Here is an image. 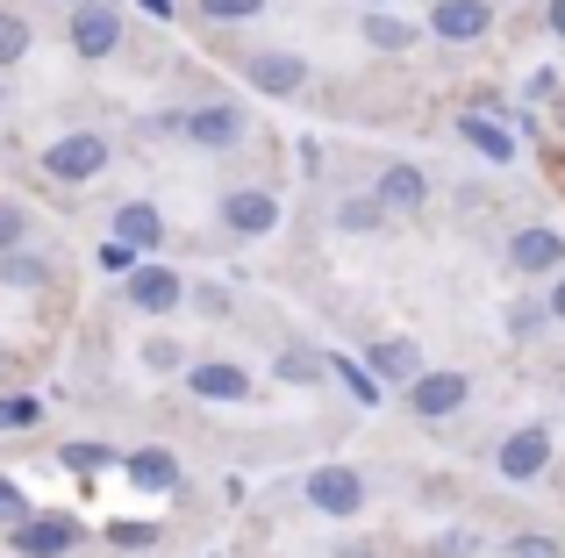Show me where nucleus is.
Listing matches in <instances>:
<instances>
[{
    "label": "nucleus",
    "instance_id": "20",
    "mask_svg": "<svg viewBox=\"0 0 565 558\" xmlns=\"http://www.w3.org/2000/svg\"><path fill=\"white\" fill-rule=\"evenodd\" d=\"M337 229H344V237H380L386 208H380L373 194H344V201H337Z\"/></svg>",
    "mask_w": 565,
    "mask_h": 558
},
{
    "label": "nucleus",
    "instance_id": "14",
    "mask_svg": "<svg viewBox=\"0 0 565 558\" xmlns=\"http://www.w3.org/2000/svg\"><path fill=\"white\" fill-rule=\"evenodd\" d=\"M122 287H129V308H143V315H172V308H186V279L172 266H137Z\"/></svg>",
    "mask_w": 565,
    "mask_h": 558
},
{
    "label": "nucleus",
    "instance_id": "22",
    "mask_svg": "<svg viewBox=\"0 0 565 558\" xmlns=\"http://www.w3.org/2000/svg\"><path fill=\"white\" fill-rule=\"evenodd\" d=\"M57 459H65L72 473L100 480V473H108V465H122V451H115V444H86V437H72V444H57Z\"/></svg>",
    "mask_w": 565,
    "mask_h": 558
},
{
    "label": "nucleus",
    "instance_id": "18",
    "mask_svg": "<svg viewBox=\"0 0 565 558\" xmlns=\"http://www.w3.org/2000/svg\"><path fill=\"white\" fill-rule=\"evenodd\" d=\"M51 279H57V258L43 244H22V251L0 258V287H14V293H43Z\"/></svg>",
    "mask_w": 565,
    "mask_h": 558
},
{
    "label": "nucleus",
    "instance_id": "27",
    "mask_svg": "<svg viewBox=\"0 0 565 558\" xmlns=\"http://www.w3.org/2000/svg\"><path fill=\"white\" fill-rule=\"evenodd\" d=\"M100 537H108L115 551H151V545H158V537H166V530H158V523H108V530H100Z\"/></svg>",
    "mask_w": 565,
    "mask_h": 558
},
{
    "label": "nucleus",
    "instance_id": "40",
    "mask_svg": "<svg viewBox=\"0 0 565 558\" xmlns=\"http://www.w3.org/2000/svg\"><path fill=\"white\" fill-rule=\"evenodd\" d=\"M544 22H552V36L565 43V0H552V14H544Z\"/></svg>",
    "mask_w": 565,
    "mask_h": 558
},
{
    "label": "nucleus",
    "instance_id": "34",
    "mask_svg": "<svg viewBox=\"0 0 565 558\" xmlns=\"http://www.w3.org/2000/svg\"><path fill=\"white\" fill-rule=\"evenodd\" d=\"M186 308H201V315H230V293H222V287H193Z\"/></svg>",
    "mask_w": 565,
    "mask_h": 558
},
{
    "label": "nucleus",
    "instance_id": "13",
    "mask_svg": "<svg viewBox=\"0 0 565 558\" xmlns=\"http://www.w3.org/2000/svg\"><path fill=\"white\" fill-rule=\"evenodd\" d=\"M494 29V0H437L429 8V36L444 43H480Z\"/></svg>",
    "mask_w": 565,
    "mask_h": 558
},
{
    "label": "nucleus",
    "instance_id": "24",
    "mask_svg": "<svg viewBox=\"0 0 565 558\" xmlns=\"http://www.w3.org/2000/svg\"><path fill=\"white\" fill-rule=\"evenodd\" d=\"M273 379H287V387H316V379H322V358H316L308 344H287V351L273 358Z\"/></svg>",
    "mask_w": 565,
    "mask_h": 558
},
{
    "label": "nucleus",
    "instance_id": "36",
    "mask_svg": "<svg viewBox=\"0 0 565 558\" xmlns=\"http://www.w3.org/2000/svg\"><path fill=\"white\" fill-rule=\"evenodd\" d=\"M480 551V537L472 530H451V537H437V558H472Z\"/></svg>",
    "mask_w": 565,
    "mask_h": 558
},
{
    "label": "nucleus",
    "instance_id": "39",
    "mask_svg": "<svg viewBox=\"0 0 565 558\" xmlns=\"http://www.w3.org/2000/svg\"><path fill=\"white\" fill-rule=\"evenodd\" d=\"M537 308H544V322H565V272L552 279V293H544V301H537Z\"/></svg>",
    "mask_w": 565,
    "mask_h": 558
},
{
    "label": "nucleus",
    "instance_id": "15",
    "mask_svg": "<svg viewBox=\"0 0 565 558\" xmlns=\"http://www.w3.org/2000/svg\"><path fill=\"white\" fill-rule=\"evenodd\" d=\"M166 237L172 229H166V215H158V201H122V208H115V244H122V251L151 258Z\"/></svg>",
    "mask_w": 565,
    "mask_h": 558
},
{
    "label": "nucleus",
    "instance_id": "4",
    "mask_svg": "<svg viewBox=\"0 0 565 558\" xmlns=\"http://www.w3.org/2000/svg\"><path fill=\"white\" fill-rule=\"evenodd\" d=\"M494 473L509 480V487H530V480L552 473V430L544 422H523V430H509L494 444Z\"/></svg>",
    "mask_w": 565,
    "mask_h": 558
},
{
    "label": "nucleus",
    "instance_id": "7",
    "mask_svg": "<svg viewBox=\"0 0 565 558\" xmlns=\"http://www.w3.org/2000/svg\"><path fill=\"white\" fill-rule=\"evenodd\" d=\"M65 36H72V51H79L86 65H100V57L122 51V14H115L108 0H79V8L65 14Z\"/></svg>",
    "mask_w": 565,
    "mask_h": 558
},
{
    "label": "nucleus",
    "instance_id": "6",
    "mask_svg": "<svg viewBox=\"0 0 565 558\" xmlns=\"http://www.w3.org/2000/svg\"><path fill=\"white\" fill-rule=\"evenodd\" d=\"M401 394H408V416H415V422H451L458 408L472 401V379L444 365V373H415Z\"/></svg>",
    "mask_w": 565,
    "mask_h": 558
},
{
    "label": "nucleus",
    "instance_id": "16",
    "mask_svg": "<svg viewBox=\"0 0 565 558\" xmlns=\"http://www.w3.org/2000/svg\"><path fill=\"white\" fill-rule=\"evenodd\" d=\"M186 387L201 394V401H250V373L236 358H193Z\"/></svg>",
    "mask_w": 565,
    "mask_h": 558
},
{
    "label": "nucleus",
    "instance_id": "26",
    "mask_svg": "<svg viewBox=\"0 0 565 558\" xmlns=\"http://www.w3.org/2000/svg\"><path fill=\"white\" fill-rule=\"evenodd\" d=\"M36 422H43V401H29V394H0V437L36 430Z\"/></svg>",
    "mask_w": 565,
    "mask_h": 558
},
{
    "label": "nucleus",
    "instance_id": "28",
    "mask_svg": "<svg viewBox=\"0 0 565 558\" xmlns=\"http://www.w3.org/2000/svg\"><path fill=\"white\" fill-rule=\"evenodd\" d=\"M501 558H565L558 537H544V530H515L509 545H501Z\"/></svg>",
    "mask_w": 565,
    "mask_h": 558
},
{
    "label": "nucleus",
    "instance_id": "37",
    "mask_svg": "<svg viewBox=\"0 0 565 558\" xmlns=\"http://www.w3.org/2000/svg\"><path fill=\"white\" fill-rule=\"evenodd\" d=\"M523 94H530V108H537V100H552V94H565V72H537Z\"/></svg>",
    "mask_w": 565,
    "mask_h": 558
},
{
    "label": "nucleus",
    "instance_id": "29",
    "mask_svg": "<svg viewBox=\"0 0 565 558\" xmlns=\"http://www.w3.org/2000/svg\"><path fill=\"white\" fill-rule=\"evenodd\" d=\"M143 365H151L158 379H166V373H186V351L172 344V336H143Z\"/></svg>",
    "mask_w": 565,
    "mask_h": 558
},
{
    "label": "nucleus",
    "instance_id": "35",
    "mask_svg": "<svg viewBox=\"0 0 565 558\" xmlns=\"http://www.w3.org/2000/svg\"><path fill=\"white\" fill-rule=\"evenodd\" d=\"M143 137H180V108H158V115H143Z\"/></svg>",
    "mask_w": 565,
    "mask_h": 558
},
{
    "label": "nucleus",
    "instance_id": "5",
    "mask_svg": "<svg viewBox=\"0 0 565 558\" xmlns=\"http://www.w3.org/2000/svg\"><path fill=\"white\" fill-rule=\"evenodd\" d=\"M301 494H308V508H316V516L351 523L365 508V473H359V465H316V473L301 480Z\"/></svg>",
    "mask_w": 565,
    "mask_h": 558
},
{
    "label": "nucleus",
    "instance_id": "33",
    "mask_svg": "<svg viewBox=\"0 0 565 558\" xmlns=\"http://www.w3.org/2000/svg\"><path fill=\"white\" fill-rule=\"evenodd\" d=\"M94 258H100V272H122V279H129V272H137V266H143V258H137V251H122V244H115V237H108V244H100V251H94Z\"/></svg>",
    "mask_w": 565,
    "mask_h": 558
},
{
    "label": "nucleus",
    "instance_id": "12",
    "mask_svg": "<svg viewBox=\"0 0 565 558\" xmlns=\"http://www.w3.org/2000/svg\"><path fill=\"white\" fill-rule=\"evenodd\" d=\"M415 373H429L415 336H380V344H365V379H373V387H408Z\"/></svg>",
    "mask_w": 565,
    "mask_h": 558
},
{
    "label": "nucleus",
    "instance_id": "9",
    "mask_svg": "<svg viewBox=\"0 0 565 558\" xmlns=\"http://www.w3.org/2000/svg\"><path fill=\"white\" fill-rule=\"evenodd\" d=\"M373 201L386 215H423L429 208V172L415 165V158H386L380 180H373Z\"/></svg>",
    "mask_w": 565,
    "mask_h": 558
},
{
    "label": "nucleus",
    "instance_id": "11",
    "mask_svg": "<svg viewBox=\"0 0 565 558\" xmlns=\"http://www.w3.org/2000/svg\"><path fill=\"white\" fill-rule=\"evenodd\" d=\"M244 79L258 86V94H273V100H294L308 86V57L301 51H250L244 57Z\"/></svg>",
    "mask_w": 565,
    "mask_h": 558
},
{
    "label": "nucleus",
    "instance_id": "42",
    "mask_svg": "<svg viewBox=\"0 0 565 558\" xmlns=\"http://www.w3.org/2000/svg\"><path fill=\"white\" fill-rule=\"evenodd\" d=\"M558 129H565V94H558Z\"/></svg>",
    "mask_w": 565,
    "mask_h": 558
},
{
    "label": "nucleus",
    "instance_id": "17",
    "mask_svg": "<svg viewBox=\"0 0 565 558\" xmlns=\"http://www.w3.org/2000/svg\"><path fill=\"white\" fill-rule=\"evenodd\" d=\"M122 480L137 494H172L180 487V459L166 444H143V451H122Z\"/></svg>",
    "mask_w": 565,
    "mask_h": 558
},
{
    "label": "nucleus",
    "instance_id": "21",
    "mask_svg": "<svg viewBox=\"0 0 565 558\" xmlns=\"http://www.w3.org/2000/svg\"><path fill=\"white\" fill-rule=\"evenodd\" d=\"M29 43H36V29H29L22 8H0V72H14L29 57Z\"/></svg>",
    "mask_w": 565,
    "mask_h": 558
},
{
    "label": "nucleus",
    "instance_id": "43",
    "mask_svg": "<svg viewBox=\"0 0 565 558\" xmlns=\"http://www.w3.org/2000/svg\"><path fill=\"white\" fill-rule=\"evenodd\" d=\"M365 8H394V0H365Z\"/></svg>",
    "mask_w": 565,
    "mask_h": 558
},
{
    "label": "nucleus",
    "instance_id": "31",
    "mask_svg": "<svg viewBox=\"0 0 565 558\" xmlns=\"http://www.w3.org/2000/svg\"><path fill=\"white\" fill-rule=\"evenodd\" d=\"M22 523H29V494L0 473V530H22Z\"/></svg>",
    "mask_w": 565,
    "mask_h": 558
},
{
    "label": "nucleus",
    "instance_id": "3",
    "mask_svg": "<svg viewBox=\"0 0 565 558\" xmlns=\"http://www.w3.org/2000/svg\"><path fill=\"white\" fill-rule=\"evenodd\" d=\"M8 545L22 551V558H65V551L86 545V523L65 516V508H29V523H22V530H8Z\"/></svg>",
    "mask_w": 565,
    "mask_h": 558
},
{
    "label": "nucleus",
    "instance_id": "41",
    "mask_svg": "<svg viewBox=\"0 0 565 558\" xmlns=\"http://www.w3.org/2000/svg\"><path fill=\"white\" fill-rule=\"evenodd\" d=\"M143 8H151V14H172V0H143Z\"/></svg>",
    "mask_w": 565,
    "mask_h": 558
},
{
    "label": "nucleus",
    "instance_id": "8",
    "mask_svg": "<svg viewBox=\"0 0 565 558\" xmlns=\"http://www.w3.org/2000/svg\"><path fill=\"white\" fill-rule=\"evenodd\" d=\"M244 129H250V115L236 108V100H201V108L180 115V137L201 143V151H236V143H244Z\"/></svg>",
    "mask_w": 565,
    "mask_h": 558
},
{
    "label": "nucleus",
    "instance_id": "19",
    "mask_svg": "<svg viewBox=\"0 0 565 558\" xmlns=\"http://www.w3.org/2000/svg\"><path fill=\"white\" fill-rule=\"evenodd\" d=\"M458 137H466L480 158H494V165H509V158H515V137L501 129V115H480V108H466V115H458Z\"/></svg>",
    "mask_w": 565,
    "mask_h": 558
},
{
    "label": "nucleus",
    "instance_id": "23",
    "mask_svg": "<svg viewBox=\"0 0 565 558\" xmlns=\"http://www.w3.org/2000/svg\"><path fill=\"white\" fill-rule=\"evenodd\" d=\"M359 29H365V43H373V51H408V43H415V29L401 22V14H386V8L359 14Z\"/></svg>",
    "mask_w": 565,
    "mask_h": 558
},
{
    "label": "nucleus",
    "instance_id": "2",
    "mask_svg": "<svg viewBox=\"0 0 565 558\" xmlns=\"http://www.w3.org/2000/svg\"><path fill=\"white\" fill-rule=\"evenodd\" d=\"M279 215H287V208H279V194H273V186H230V194L215 201V223L230 229L236 244L273 237V229H279Z\"/></svg>",
    "mask_w": 565,
    "mask_h": 558
},
{
    "label": "nucleus",
    "instance_id": "30",
    "mask_svg": "<svg viewBox=\"0 0 565 558\" xmlns=\"http://www.w3.org/2000/svg\"><path fill=\"white\" fill-rule=\"evenodd\" d=\"M201 14L207 22H258L265 0H201Z\"/></svg>",
    "mask_w": 565,
    "mask_h": 558
},
{
    "label": "nucleus",
    "instance_id": "10",
    "mask_svg": "<svg viewBox=\"0 0 565 558\" xmlns=\"http://www.w3.org/2000/svg\"><path fill=\"white\" fill-rule=\"evenodd\" d=\"M509 266L523 272V279H558L565 272V237H558V229H544V223L515 229V237H509Z\"/></svg>",
    "mask_w": 565,
    "mask_h": 558
},
{
    "label": "nucleus",
    "instance_id": "25",
    "mask_svg": "<svg viewBox=\"0 0 565 558\" xmlns=\"http://www.w3.org/2000/svg\"><path fill=\"white\" fill-rule=\"evenodd\" d=\"M22 244H36V223H29L22 201H0V258L22 251Z\"/></svg>",
    "mask_w": 565,
    "mask_h": 558
},
{
    "label": "nucleus",
    "instance_id": "1",
    "mask_svg": "<svg viewBox=\"0 0 565 558\" xmlns=\"http://www.w3.org/2000/svg\"><path fill=\"white\" fill-rule=\"evenodd\" d=\"M43 172H51L57 186H86L108 172V137L100 129H65V137L43 143Z\"/></svg>",
    "mask_w": 565,
    "mask_h": 558
},
{
    "label": "nucleus",
    "instance_id": "38",
    "mask_svg": "<svg viewBox=\"0 0 565 558\" xmlns=\"http://www.w3.org/2000/svg\"><path fill=\"white\" fill-rule=\"evenodd\" d=\"M509 330H515V336H537V330H544V308H537V301H523V308L509 315Z\"/></svg>",
    "mask_w": 565,
    "mask_h": 558
},
{
    "label": "nucleus",
    "instance_id": "32",
    "mask_svg": "<svg viewBox=\"0 0 565 558\" xmlns=\"http://www.w3.org/2000/svg\"><path fill=\"white\" fill-rule=\"evenodd\" d=\"M322 373H344V387L359 394V401H380V387H373V379H365V373H359V365H351V358H330V365H322Z\"/></svg>",
    "mask_w": 565,
    "mask_h": 558
}]
</instances>
